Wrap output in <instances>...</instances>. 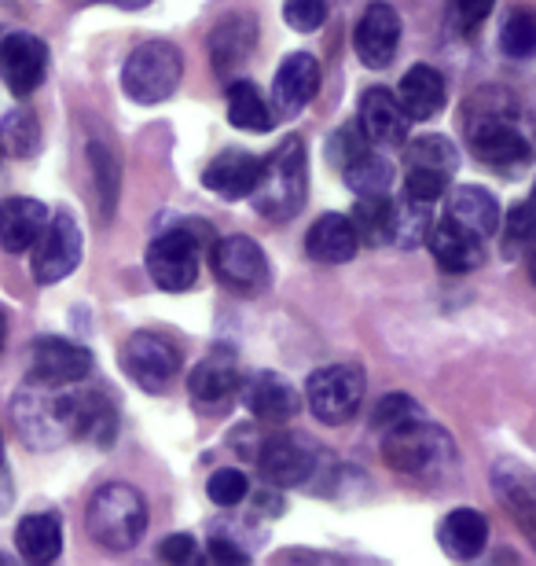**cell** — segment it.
<instances>
[{
    "label": "cell",
    "mask_w": 536,
    "mask_h": 566,
    "mask_svg": "<svg viewBox=\"0 0 536 566\" xmlns=\"http://www.w3.org/2000/svg\"><path fill=\"white\" fill-rule=\"evenodd\" d=\"M500 49H504L511 60H533L536 55V11L533 8H511L504 19V30H500Z\"/></svg>",
    "instance_id": "cell-34"
},
{
    "label": "cell",
    "mask_w": 536,
    "mask_h": 566,
    "mask_svg": "<svg viewBox=\"0 0 536 566\" xmlns=\"http://www.w3.org/2000/svg\"><path fill=\"white\" fill-rule=\"evenodd\" d=\"M188 394H191V401H196V409H202V412L228 409L239 394V365H235L232 349L228 346L210 349L207 360H199L196 371H191Z\"/></svg>",
    "instance_id": "cell-16"
},
{
    "label": "cell",
    "mask_w": 536,
    "mask_h": 566,
    "mask_svg": "<svg viewBox=\"0 0 536 566\" xmlns=\"http://www.w3.org/2000/svg\"><path fill=\"white\" fill-rule=\"evenodd\" d=\"M438 541L444 556H452L455 563H471L488 545V518L482 512H474V507H455L438 526Z\"/></svg>",
    "instance_id": "cell-27"
},
{
    "label": "cell",
    "mask_w": 536,
    "mask_h": 566,
    "mask_svg": "<svg viewBox=\"0 0 536 566\" xmlns=\"http://www.w3.org/2000/svg\"><path fill=\"white\" fill-rule=\"evenodd\" d=\"M228 122L246 133H269L272 122H276V111L269 107V99L261 96L254 82H232V88H228Z\"/></svg>",
    "instance_id": "cell-32"
},
{
    "label": "cell",
    "mask_w": 536,
    "mask_h": 566,
    "mask_svg": "<svg viewBox=\"0 0 536 566\" xmlns=\"http://www.w3.org/2000/svg\"><path fill=\"white\" fill-rule=\"evenodd\" d=\"M258 468L265 474L269 485H276V490H294V485H309V479H316L320 452H316L313 441L302 434H276V438L261 441Z\"/></svg>",
    "instance_id": "cell-12"
},
{
    "label": "cell",
    "mask_w": 536,
    "mask_h": 566,
    "mask_svg": "<svg viewBox=\"0 0 536 566\" xmlns=\"http://www.w3.org/2000/svg\"><path fill=\"white\" fill-rule=\"evenodd\" d=\"M496 0H449V22L455 33H474L493 15Z\"/></svg>",
    "instance_id": "cell-42"
},
{
    "label": "cell",
    "mask_w": 536,
    "mask_h": 566,
    "mask_svg": "<svg viewBox=\"0 0 536 566\" xmlns=\"http://www.w3.org/2000/svg\"><path fill=\"white\" fill-rule=\"evenodd\" d=\"M41 144V129H38V118L30 115V111H8L4 115V126H0V147H4L8 155L15 158H27L33 155V147Z\"/></svg>",
    "instance_id": "cell-36"
},
{
    "label": "cell",
    "mask_w": 536,
    "mask_h": 566,
    "mask_svg": "<svg viewBox=\"0 0 536 566\" xmlns=\"http://www.w3.org/2000/svg\"><path fill=\"white\" fill-rule=\"evenodd\" d=\"M357 247H360L357 224H353V218H346V213H324L309 229V235H305V251H309L313 262H324V265L353 262Z\"/></svg>",
    "instance_id": "cell-24"
},
{
    "label": "cell",
    "mask_w": 536,
    "mask_h": 566,
    "mask_svg": "<svg viewBox=\"0 0 536 566\" xmlns=\"http://www.w3.org/2000/svg\"><path fill=\"white\" fill-rule=\"evenodd\" d=\"M82 262V229L71 213H52L49 224H44L41 240L33 243V258H30V273L38 283H60L66 280Z\"/></svg>",
    "instance_id": "cell-11"
},
{
    "label": "cell",
    "mask_w": 536,
    "mask_h": 566,
    "mask_svg": "<svg viewBox=\"0 0 536 566\" xmlns=\"http://www.w3.org/2000/svg\"><path fill=\"white\" fill-rule=\"evenodd\" d=\"M408 169H438V174H452L460 166V151L449 137H416L404 147Z\"/></svg>",
    "instance_id": "cell-35"
},
{
    "label": "cell",
    "mask_w": 536,
    "mask_h": 566,
    "mask_svg": "<svg viewBox=\"0 0 536 566\" xmlns=\"http://www.w3.org/2000/svg\"><path fill=\"white\" fill-rule=\"evenodd\" d=\"M397 99H401V107L408 111V118L412 122L433 118L444 107L441 71H433V66H427V63H416L412 71L401 77V85H397Z\"/></svg>",
    "instance_id": "cell-29"
},
{
    "label": "cell",
    "mask_w": 536,
    "mask_h": 566,
    "mask_svg": "<svg viewBox=\"0 0 536 566\" xmlns=\"http://www.w3.org/2000/svg\"><path fill=\"white\" fill-rule=\"evenodd\" d=\"M93 155V174H96V188H99V207H104V218H111L114 210V199H118V185H122V169L114 163V155L107 151L104 144H93L88 147Z\"/></svg>",
    "instance_id": "cell-37"
},
{
    "label": "cell",
    "mask_w": 536,
    "mask_h": 566,
    "mask_svg": "<svg viewBox=\"0 0 536 566\" xmlns=\"http://www.w3.org/2000/svg\"><path fill=\"white\" fill-rule=\"evenodd\" d=\"M353 224H357L360 243H393L397 229V202L386 196H357V210H353Z\"/></svg>",
    "instance_id": "cell-33"
},
{
    "label": "cell",
    "mask_w": 536,
    "mask_h": 566,
    "mask_svg": "<svg viewBox=\"0 0 536 566\" xmlns=\"http://www.w3.org/2000/svg\"><path fill=\"white\" fill-rule=\"evenodd\" d=\"M15 545H19V556L33 563V566H44V563H55L63 552V523L60 515L52 512H38V515H27L15 530Z\"/></svg>",
    "instance_id": "cell-30"
},
{
    "label": "cell",
    "mask_w": 536,
    "mask_h": 566,
    "mask_svg": "<svg viewBox=\"0 0 536 566\" xmlns=\"http://www.w3.org/2000/svg\"><path fill=\"white\" fill-rule=\"evenodd\" d=\"M243 405L261 423H287L298 416L302 398L287 379L276 376V371H258L243 387Z\"/></svg>",
    "instance_id": "cell-21"
},
{
    "label": "cell",
    "mask_w": 536,
    "mask_h": 566,
    "mask_svg": "<svg viewBox=\"0 0 536 566\" xmlns=\"http://www.w3.org/2000/svg\"><path fill=\"white\" fill-rule=\"evenodd\" d=\"M444 191H449V174H438V169H408L404 180V196L412 202H423V207H433Z\"/></svg>",
    "instance_id": "cell-39"
},
{
    "label": "cell",
    "mask_w": 536,
    "mask_h": 566,
    "mask_svg": "<svg viewBox=\"0 0 536 566\" xmlns=\"http://www.w3.org/2000/svg\"><path fill=\"white\" fill-rule=\"evenodd\" d=\"M466 140L485 166L511 169L529 163V140L515 126V99L500 88H485L466 107Z\"/></svg>",
    "instance_id": "cell-1"
},
{
    "label": "cell",
    "mask_w": 536,
    "mask_h": 566,
    "mask_svg": "<svg viewBox=\"0 0 536 566\" xmlns=\"http://www.w3.org/2000/svg\"><path fill=\"white\" fill-rule=\"evenodd\" d=\"M254 38H258V27L254 19L243 15V11H235V15L221 19L210 33V60H213V71L228 77L232 71H239L250 52H254Z\"/></svg>",
    "instance_id": "cell-25"
},
{
    "label": "cell",
    "mask_w": 536,
    "mask_h": 566,
    "mask_svg": "<svg viewBox=\"0 0 536 566\" xmlns=\"http://www.w3.org/2000/svg\"><path fill=\"white\" fill-rule=\"evenodd\" d=\"M305 398L316 420L330 427L346 423L357 416L364 401V371L357 365H327L316 368L309 382H305Z\"/></svg>",
    "instance_id": "cell-10"
},
{
    "label": "cell",
    "mask_w": 536,
    "mask_h": 566,
    "mask_svg": "<svg viewBox=\"0 0 536 566\" xmlns=\"http://www.w3.org/2000/svg\"><path fill=\"white\" fill-rule=\"evenodd\" d=\"M104 4L125 8V11H136V8H147V4H151V0H104Z\"/></svg>",
    "instance_id": "cell-46"
},
{
    "label": "cell",
    "mask_w": 536,
    "mask_h": 566,
    "mask_svg": "<svg viewBox=\"0 0 536 566\" xmlns=\"http://www.w3.org/2000/svg\"><path fill=\"white\" fill-rule=\"evenodd\" d=\"M49 74V44L33 33H8L0 41V77L11 88V96L27 99L41 88Z\"/></svg>",
    "instance_id": "cell-14"
},
{
    "label": "cell",
    "mask_w": 536,
    "mask_h": 566,
    "mask_svg": "<svg viewBox=\"0 0 536 566\" xmlns=\"http://www.w3.org/2000/svg\"><path fill=\"white\" fill-rule=\"evenodd\" d=\"M353 49H357L360 63L371 66V71L390 66L397 49H401V15H397L386 0H375V4H368V8H364L360 22H357Z\"/></svg>",
    "instance_id": "cell-19"
},
{
    "label": "cell",
    "mask_w": 536,
    "mask_h": 566,
    "mask_svg": "<svg viewBox=\"0 0 536 566\" xmlns=\"http://www.w3.org/2000/svg\"><path fill=\"white\" fill-rule=\"evenodd\" d=\"M122 368L136 387L147 394H162L180 376V346L169 335L136 332L122 346Z\"/></svg>",
    "instance_id": "cell-9"
},
{
    "label": "cell",
    "mask_w": 536,
    "mask_h": 566,
    "mask_svg": "<svg viewBox=\"0 0 536 566\" xmlns=\"http://www.w3.org/2000/svg\"><path fill=\"white\" fill-rule=\"evenodd\" d=\"M493 493L515 518V526L536 548V471L522 468L518 460H500L493 468Z\"/></svg>",
    "instance_id": "cell-20"
},
{
    "label": "cell",
    "mask_w": 536,
    "mask_h": 566,
    "mask_svg": "<svg viewBox=\"0 0 536 566\" xmlns=\"http://www.w3.org/2000/svg\"><path fill=\"white\" fill-rule=\"evenodd\" d=\"M11 420H15L19 434L38 449H55L60 441L74 438L71 394H63V387L30 382V387L19 390L15 401H11Z\"/></svg>",
    "instance_id": "cell-7"
},
{
    "label": "cell",
    "mask_w": 536,
    "mask_h": 566,
    "mask_svg": "<svg viewBox=\"0 0 536 566\" xmlns=\"http://www.w3.org/2000/svg\"><path fill=\"white\" fill-rule=\"evenodd\" d=\"M88 537L107 552H129L140 545L147 530V504L144 496L125 482L99 485L85 512Z\"/></svg>",
    "instance_id": "cell-4"
},
{
    "label": "cell",
    "mask_w": 536,
    "mask_h": 566,
    "mask_svg": "<svg viewBox=\"0 0 536 566\" xmlns=\"http://www.w3.org/2000/svg\"><path fill=\"white\" fill-rule=\"evenodd\" d=\"M375 147L379 144H371L368 133H364L357 122L341 126L327 144L330 163H335L341 180H346L357 196H386V191H390L393 166H390V158L379 155Z\"/></svg>",
    "instance_id": "cell-8"
},
{
    "label": "cell",
    "mask_w": 536,
    "mask_h": 566,
    "mask_svg": "<svg viewBox=\"0 0 536 566\" xmlns=\"http://www.w3.org/2000/svg\"><path fill=\"white\" fill-rule=\"evenodd\" d=\"M382 460L386 468L404 474L412 482H430L452 471L455 463V441L444 427L423 420H404L386 430L382 438Z\"/></svg>",
    "instance_id": "cell-2"
},
{
    "label": "cell",
    "mask_w": 536,
    "mask_h": 566,
    "mask_svg": "<svg viewBox=\"0 0 536 566\" xmlns=\"http://www.w3.org/2000/svg\"><path fill=\"white\" fill-rule=\"evenodd\" d=\"M49 218H52L49 207L38 199H27V196L4 199L0 202V247H4L8 254L30 251V247L41 240Z\"/></svg>",
    "instance_id": "cell-23"
},
{
    "label": "cell",
    "mask_w": 536,
    "mask_h": 566,
    "mask_svg": "<svg viewBox=\"0 0 536 566\" xmlns=\"http://www.w3.org/2000/svg\"><path fill=\"white\" fill-rule=\"evenodd\" d=\"M213 273L235 294H258L269 287V258L250 235H228L213 247Z\"/></svg>",
    "instance_id": "cell-13"
},
{
    "label": "cell",
    "mask_w": 536,
    "mask_h": 566,
    "mask_svg": "<svg viewBox=\"0 0 536 566\" xmlns=\"http://www.w3.org/2000/svg\"><path fill=\"white\" fill-rule=\"evenodd\" d=\"M207 493H210V501H213L217 507H235V504L250 493V482H246V474H243V471L221 468V471H213V474H210Z\"/></svg>",
    "instance_id": "cell-38"
},
{
    "label": "cell",
    "mask_w": 536,
    "mask_h": 566,
    "mask_svg": "<svg viewBox=\"0 0 536 566\" xmlns=\"http://www.w3.org/2000/svg\"><path fill=\"white\" fill-rule=\"evenodd\" d=\"M408 111L401 107V99L390 88H368L360 99V129L368 133L371 144L393 147L408 144Z\"/></svg>",
    "instance_id": "cell-22"
},
{
    "label": "cell",
    "mask_w": 536,
    "mask_h": 566,
    "mask_svg": "<svg viewBox=\"0 0 536 566\" xmlns=\"http://www.w3.org/2000/svg\"><path fill=\"white\" fill-rule=\"evenodd\" d=\"M71 420L74 438L93 441L96 449H111L114 434H118V412L104 394H71Z\"/></svg>",
    "instance_id": "cell-28"
},
{
    "label": "cell",
    "mask_w": 536,
    "mask_h": 566,
    "mask_svg": "<svg viewBox=\"0 0 536 566\" xmlns=\"http://www.w3.org/2000/svg\"><path fill=\"white\" fill-rule=\"evenodd\" d=\"M533 280H536V258H533Z\"/></svg>",
    "instance_id": "cell-49"
},
{
    "label": "cell",
    "mask_w": 536,
    "mask_h": 566,
    "mask_svg": "<svg viewBox=\"0 0 536 566\" xmlns=\"http://www.w3.org/2000/svg\"><path fill=\"white\" fill-rule=\"evenodd\" d=\"M485 240L477 232H471L466 224H460L452 213H444L438 224H430L427 232V247L433 254V262L441 265V273H452V276H463V273H474L477 265L485 262Z\"/></svg>",
    "instance_id": "cell-18"
},
{
    "label": "cell",
    "mask_w": 536,
    "mask_h": 566,
    "mask_svg": "<svg viewBox=\"0 0 536 566\" xmlns=\"http://www.w3.org/2000/svg\"><path fill=\"white\" fill-rule=\"evenodd\" d=\"M504 232H507V243H515V247L536 240V185H533V196L526 202H518V207L507 210Z\"/></svg>",
    "instance_id": "cell-41"
},
{
    "label": "cell",
    "mask_w": 536,
    "mask_h": 566,
    "mask_svg": "<svg viewBox=\"0 0 536 566\" xmlns=\"http://www.w3.org/2000/svg\"><path fill=\"white\" fill-rule=\"evenodd\" d=\"M93 371V354L71 338H38L30 346V382L74 387Z\"/></svg>",
    "instance_id": "cell-15"
},
{
    "label": "cell",
    "mask_w": 536,
    "mask_h": 566,
    "mask_svg": "<svg viewBox=\"0 0 536 566\" xmlns=\"http://www.w3.org/2000/svg\"><path fill=\"white\" fill-rule=\"evenodd\" d=\"M4 335H8V327H4V313H0V349H4Z\"/></svg>",
    "instance_id": "cell-47"
},
{
    "label": "cell",
    "mask_w": 536,
    "mask_h": 566,
    "mask_svg": "<svg viewBox=\"0 0 536 566\" xmlns=\"http://www.w3.org/2000/svg\"><path fill=\"white\" fill-rule=\"evenodd\" d=\"M258 177H261V158H254L250 151H224L207 166L202 185H207L213 196L235 202V199H250Z\"/></svg>",
    "instance_id": "cell-26"
},
{
    "label": "cell",
    "mask_w": 536,
    "mask_h": 566,
    "mask_svg": "<svg viewBox=\"0 0 536 566\" xmlns=\"http://www.w3.org/2000/svg\"><path fill=\"white\" fill-rule=\"evenodd\" d=\"M324 71L320 60L309 52H294L280 63L276 82H272V111L280 118H294L298 111L313 104V96L320 93Z\"/></svg>",
    "instance_id": "cell-17"
},
{
    "label": "cell",
    "mask_w": 536,
    "mask_h": 566,
    "mask_svg": "<svg viewBox=\"0 0 536 566\" xmlns=\"http://www.w3.org/2000/svg\"><path fill=\"white\" fill-rule=\"evenodd\" d=\"M283 19H287L291 30L298 33H313L324 27L327 19V0H287L283 4Z\"/></svg>",
    "instance_id": "cell-43"
},
{
    "label": "cell",
    "mask_w": 536,
    "mask_h": 566,
    "mask_svg": "<svg viewBox=\"0 0 536 566\" xmlns=\"http://www.w3.org/2000/svg\"><path fill=\"white\" fill-rule=\"evenodd\" d=\"M210 559L239 566V563H246L250 556H246V552L239 548V545H232V541H224V537H213V541H210Z\"/></svg>",
    "instance_id": "cell-45"
},
{
    "label": "cell",
    "mask_w": 536,
    "mask_h": 566,
    "mask_svg": "<svg viewBox=\"0 0 536 566\" xmlns=\"http://www.w3.org/2000/svg\"><path fill=\"white\" fill-rule=\"evenodd\" d=\"M416 416H423V409H419L408 394H386V398L375 405L371 423H375V430H390L404 420H416Z\"/></svg>",
    "instance_id": "cell-40"
},
{
    "label": "cell",
    "mask_w": 536,
    "mask_h": 566,
    "mask_svg": "<svg viewBox=\"0 0 536 566\" xmlns=\"http://www.w3.org/2000/svg\"><path fill=\"white\" fill-rule=\"evenodd\" d=\"M180 77H185V60L169 41L136 44L122 66V88L136 104H166L180 88Z\"/></svg>",
    "instance_id": "cell-6"
},
{
    "label": "cell",
    "mask_w": 536,
    "mask_h": 566,
    "mask_svg": "<svg viewBox=\"0 0 536 566\" xmlns=\"http://www.w3.org/2000/svg\"><path fill=\"white\" fill-rule=\"evenodd\" d=\"M0 463H4V438H0Z\"/></svg>",
    "instance_id": "cell-48"
},
{
    "label": "cell",
    "mask_w": 536,
    "mask_h": 566,
    "mask_svg": "<svg viewBox=\"0 0 536 566\" xmlns=\"http://www.w3.org/2000/svg\"><path fill=\"white\" fill-rule=\"evenodd\" d=\"M449 213L460 224H466L471 232H477L482 240H488V235L500 232V221H504V213H500V202L488 196L485 188H455L452 199H449Z\"/></svg>",
    "instance_id": "cell-31"
},
{
    "label": "cell",
    "mask_w": 536,
    "mask_h": 566,
    "mask_svg": "<svg viewBox=\"0 0 536 566\" xmlns=\"http://www.w3.org/2000/svg\"><path fill=\"white\" fill-rule=\"evenodd\" d=\"M210 235L213 232L199 221H180L158 235V240L147 247V273H151L158 287L169 294L196 287L202 251H207Z\"/></svg>",
    "instance_id": "cell-5"
},
{
    "label": "cell",
    "mask_w": 536,
    "mask_h": 566,
    "mask_svg": "<svg viewBox=\"0 0 536 566\" xmlns=\"http://www.w3.org/2000/svg\"><path fill=\"white\" fill-rule=\"evenodd\" d=\"M158 556H162L166 563H188L191 556H196V541H191L188 534H174V537L162 541Z\"/></svg>",
    "instance_id": "cell-44"
},
{
    "label": "cell",
    "mask_w": 536,
    "mask_h": 566,
    "mask_svg": "<svg viewBox=\"0 0 536 566\" xmlns=\"http://www.w3.org/2000/svg\"><path fill=\"white\" fill-rule=\"evenodd\" d=\"M305 196H309V158L302 137H287L261 163L250 202L265 221H287L305 207Z\"/></svg>",
    "instance_id": "cell-3"
}]
</instances>
